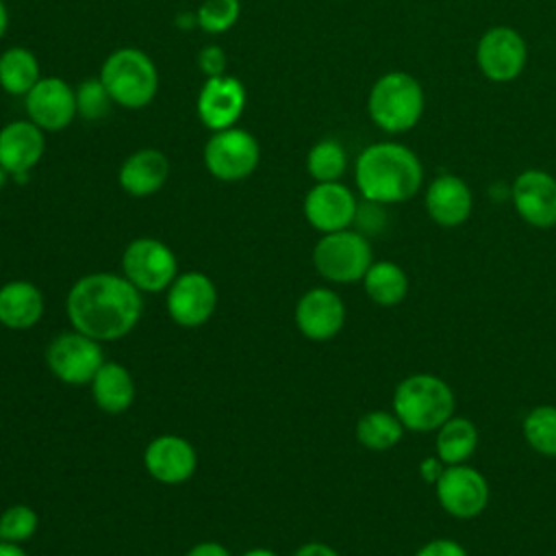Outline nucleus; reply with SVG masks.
Here are the masks:
<instances>
[{"label": "nucleus", "mask_w": 556, "mask_h": 556, "mask_svg": "<svg viewBox=\"0 0 556 556\" xmlns=\"http://www.w3.org/2000/svg\"><path fill=\"white\" fill-rule=\"evenodd\" d=\"M65 311L74 330L96 341H117L141 319L143 300L126 276L96 271L72 285Z\"/></svg>", "instance_id": "1"}, {"label": "nucleus", "mask_w": 556, "mask_h": 556, "mask_svg": "<svg viewBox=\"0 0 556 556\" xmlns=\"http://www.w3.org/2000/svg\"><path fill=\"white\" fill-rule=\"evenodd\" d=\"M354 182L363 200L384 206L400 204L419 191L424 182V165L408 146L378 141L356 156Z\"/></svg>", "instance_id": "2"}, {"label": "nucleus", "mask_w": 556, "mask_h": 556, "mask_svg": "<svg viewBox=\"0 0 556 556\" xmlns=\"http://www.w3.org/2000/svg\"><path fill=\"white\" fill-rule=\"evenodd\" d=\"M426 109L421 83L404 72L391 70L374 80L367 93V115L387 135H402L415 128Z\"/></svg>", "instance_id": "3"}, {"label": "nucleus", "mask_w": 556, "mask_h": 556, "mask_svg": "<svg viewBox=\"0 0 556 556\" xmlns=\"http://www.w3.org/2000/svg\"><path fill=\"white\" fill-rule=\"evenodd\" d=\"M98 78L104 83L113 102L122 109H143L159 91V70L141 48L124 46L113 50L100 67Z\"/></svg>", "instance_id": "4"}, {"label": "nucleus", "mask_w": 556, "mask_h": 556, "mask_svg": "<svg viewBox=\"0 0 556 556\" xmlns=\"http://www.w3.org/2000/svg\"><path fill=\"white\" fill-rule=\"evenodd\" d=\"M393 413L406 430H439L454 413V393L445 380L430 374H415L395 387Z\"/></svg>", "instance_id": "5"}, {"label": "nucleus", "mask_w": 556, "mask_h": 556, "mask_svg": "<svg viewBox=\"0 0 556 556\" xmlns=\"http://www.w3.org/2000/svg\"><path fill=\"white\" fill-rule=\"evenodd\" d=\"M374 263L371 245L358 230L326 232L313 248L317 274L330 282H356Z\"/></svg>", "instance_id": "6"}, {"label": "nucleus", "mask_w": 556, "mask_h": 556, "mask_svg": "<svg viewBox=\"0 0 556 556\" xmlns=\"http://www.w3.org/2000/svg\"><path fill=\"white\" fill-rule=\"evenodd\" d=\"M204 167L222 182H237L254 174L261 161L256 137L239 126L215 130L204 143Z\"/></svg>", "instance_id": "7"}, {"label": "nucleus", "mask_w": 556, "mask_h": 556, "mask_svg": "<svg viewBox=\"0 0 556 556\" xmlns=\"http://www.w3.org/2000/svg\"><path fill=\"white\" fill-rule=\"evenodd\" d=\"M122 276L141 293H161L178 276V261L172 248L161 239L137 237L122 254Z\"/></svg>", "instance_id": "8"}, {"label": "nucleus", "mask_w": 556, "mask_h": 556, "mask_svg": "<svg viewBox=\"0 0 556 556\" xmlns=\"http://www.w3.org/2000/svg\"><path fill=\"white\" fill-rule=\"evenodd\" d=\"M528 61V43L513 26H491L476 43V65L491 83L515 80Z\"/></svg>", "instance_id": "9"}, {"label": "nucleus", "mask_w": 556, "mask_h": 556, "mask_svg": "<svg viewBox=\"0 0 556 556\" xmlns=\"http://www.w3.org/2000/svg\"><path fill=\"white\" fill-rule=\"evenodd\" d=\"M46 363L52 376L65 384H89L102 367L104 356L100 341L78 332L56 334L46 350Z\"/></svg>", "instance_id": "10"}, {"label": "nucleus", "mask_w": 556, "mask_h": 556, "mask_svg": "<svg viewBox=\"0 0 556 556\" xmlns=\"http://www.w3.org/2000/svg\"><path fill=\"white\" fill-rule=\"evenodd\" d=\"M165 308L172 321L182 328L204 326L217 308V287L202 271H182L167 287Z\"/></svg>", "instance_id": "11"}, {"label": "nucleus", "mask_w": 556, "mask_h": 556, "mask_svg": "<svg viewBox=\"0 0 556 556\" xmlns=\"http://www.w3.org/2000/svg\"><path fill=\"white\" fill-rule=\"evenodd\" d=\"M26 115L43 132L67 128L76 119V89L59 76H41L24 96Z\"/></svg>", "instance_id": "12"}, {"label": "nucleus", "mask_w": 556, "mask_h": 556, "mask_svg": "<svg viewBox=\"0 0 556 556\" xmlns=\"http://www.w3.org/2000/svg\"><path fill=\"white\" fill-rule=\"evenodd\" d=\"M358 202L343 182H315L304 195V217L319 232L345 230L354 224Z\"/></svg>", "instance_id": "13"}, {"label": "nucleus", "mask_w": 556, "mask_h": 556, "mask_svg": "<svg viewBox=\"0 0 556 556\" xmlns=\"http://www.w3.org/2000/svg\"><path fill=\"white\" fill-rule=\"evenodd\" d=\"M441 506L460 519L480 515L489 502V484L484 476L467 465H447L434 482Z\"/></svg>", "instance_id": "14"}, {"label": "nucleus", "mask_w": 556, "mask_h": 556, "mask_svg": "<svg viewBox=\"0 0 556 556\" xmlns=\"http://www.w3.org/2000/svg\"><path fill=\"white\" fill-rule=\"evenodd\" d=\"M517 215L534 228L556 226V178L545 169H523L510 185Z\"/></svg>", "instance_id": "15"}, {"label": "nucleus", "mask_w": 556, "mask_h": 556, "mask_svg": "<svg viewBox=\"0 0 556 556\" xmlns=\"http://www.w3.org/2000/svg\"><path fill=\"white\" fill-rule=\"evenodd\" d=\"M245 87L239 78L222 74L215 78H206L198 91L195 111L200 122L208 130H224L237 126L239 117L245 109Z\"/></svg>", "instance_id": "16"}, {"label": "nucleus", "mask_w": 556, "mask_h": 556, "mask_svg": "<svg viewBox=\"0 0 556 556\" xmlns=\"http://www.w3.org/2000/svg\"><path fill=\"white\" fill-rule=\"evenodd\" d=\"M143 465L156 482L182 484L195 473L198 454L185 437L159 434L148 443L143 452Z\"/></svg>", "instance_id": "17"}, {"label": "nucleus", "mask_w": 556, "mask_h": 556, "mask_svg": "<svg viewBox=\"0 0 556 556\" xmlns=\"http://www.w3.org/2000/svg\"><path fill=\"white\" fill-rule=\"evenodd\" d=\"M345 306L339 293L326 287L308 289L295 304V326L311 341H328L343 328Z\"/></svg>", "instance_id": "18"}, {"label": "nucleus", "mask_w": 556, "mask_h": 556, "mask_svg": "<svg viewBox=\"0 0 556 556\" xmlns=\"http://www.w3.org/2000/svg\"><path fill=\"white\" fill-rule=\"evenodd\" d=\"M46 152V132L30 119H13L0 128V165L9 176L28 174Z\"/></svg>", "instance_id": "19"}, {"label": "nucleus", "mask_w": 556, "mask_h": 556, "mask_svg": "<svg viewBox=\"0 0 556 556\" xmlns=\"http://www.w3.org/2000/svg\"><path fill=\"white\" fill-rule=\"evenodd\" d=\"M424 204H426L428 217L434 224L443 228H454L467 222V217L471 215L473 195L469 185L460 176L441 174L428 185Z\"/></svg>", "instance_id": "20"}, {"label": "nucleus", "mask_w": 556, "mask_h": 556, "mask_svg": "<svg viewBox=\"0 0 556 556\" xmlns=\"http://www.w3.org/2000/svg\"><path fill=\"white\" fill-rule=\"evenodd\" d=\"M169 176V161L156 148L135 150L124 159L117 172L119 187L132 198H146L156 193Z\"/></svg>", "instance_id": "21"}, {"label": "nucleus", "mask_w": 556, "mask_h": 556, "mask_svg": "<svg viewBox=\"0 0 556 556\" xmlns=\"http://www.w3.org/2000/svg\"><path fill=\"white\" fill-rule=\"evenodd\" d=\"M43 293L30 280H9L0 287V324L9 330H28L43 317Z\"/></svg>", "instance_id": "22"}, {"label": "nucleus", "mask_w": 556, "mask_h": 556, "mask_svg": "<svg viewBox=\"0 0 556 556\" xmlns=\"http://www.w3.org/2000/svg\"><path fill=\"white\" fill-rule=\"evenodd\" d=\"M91 384L96 406L109 415L126 413L135 402V380L122 363H102Z\"/></svg>", "instance_id": "23"}, {"label": "nucleus", "mask_w": 556, "mask_h": 556, "mask_svg": "<svg viewBox=\"0 0 556 556\" xmlns=\"http://www.w3.org/2000/svg\"><path fill=\"white\" fill-rule=\"evenodd\" d=\"M41 78L39 59L24 46H11L0 54V87L11 96H26Z\"/></svg>", "instance_id": "24"}, {"label": "nucleus", "mask_w": 556, "mask_h": 556, "mask_svg": "<svg viewBox=\"0 0 556 556\" xmlns=\"http://www.w3.org/2000/svg\"><path fill=\"white\" fill-rule=\"evenodd\" d=\"M365 293L380 306H395L406 298L408 278L404 269L391 261L371 263L363 276Z\"/></svg>", "instance_id": "25"}, {"label": "nucleus", "mask_w": 556, "mask_h": 556, "mask_svg": "<svg viewBox=\"0 0 556 556\" xmlns=\"http://www.w3.org/2000/svg\"><path fill=\"white\" fill-rule=\"evenodd\" d=\"M478 445V430L465 417H450L437 432V456L443 465H460Z\"/></svg>", "instance_id": "26"}, {"label": "nucleus", "mask_w": 556, "mask_h": 556, "mask_svg": "<svg viewBox=\"0 0 556 556\" xmlns=\"http://www.w3.org/2000/svg\"><path fill=\"white\" fill-rule=\"evenodd\" d=\"M348 169V152L341 141L324 137L315 141L306 154V172L315 182H334Z\"/></svg>", "instance_id": "27"}, {"label": "nucleus", "mask_w": 556, "mask_h": 556, "mask_svg": "<svg viewBox=\"0 0 556 556\" xmlns=\"http://www.w3.org/2000/svg\"><path fill=\"white\" fill-rule=\"evenodd\" d=\"M404 434L402 421L395 417V413L387 410H371L365 413L356 424V439L367 450H389L393 447Z\"/></svg>", "instance_id": "28"}, {"label": "nucleus", "mask_w": 556, "mask_h": 556, "mask_svg": "<svg viewBox=\"0 0 556 556\" xmlns=\"http://www.w3.org/2000/svg\"><path fill=\"white\" fill-rule=\"evenodd\" d=\"M523 437L532 450L556 456V406H536L523 419Z\"/></svg>", "instance_id": "29"}, {"label": "nucleus", "mask_w": 556, "mask_h": 556, "mask_svg": "<svg viewBox=\"0 0 556 556\" xmlns=\"http://www.w3.org/2000/svg\"><path fill=\"white\" fill-rule=\"evenodd\" d=\"M241 15L239 0H202L195 9L198 28L208 35H222L230 30Z\"/></svg>", "instance_id": "30"}, {"label": "nucleus", "mask_w": 556, "mask_h": 556, "mask_svg": "<svg viewBox=\"0 0 556 556\" xmlns=\"http://www.w3.org/2000/svg\"><path fill=\"white\" fill-rule=\"evenodd\" d=\"M76 89V113L85 122H100L109 115L113 98L100 78H85Z\"/></svg>", "instance_id": "31"}, {"label": "nucleus", "mask_w": 556, "mask_h": 556, "mask_svg": "<svg viewBox=\"0 0 556 556\" xmlns=\"http://www.w3.org/2000/svg\"><path fill=\"white\" fill-rule=\"evenodd\" d=\"M39 526V517L35 508L26 504H13L0 515V541L24 543L28 541Z\"/></svg>", "instance_id": "32"}, {"label": "nucleus", "mask_w": 556, "mask_h": 556, "mask_svg": "<svg viewBox=\"0 0 556 556\" xmlns=\"http://www.w3.org/2000/svg\"><path fill=\"white\" fill-rule=\"evenodd\" d=\"M226 65H228L226 52H224V48L217 46V43H208V46H204V48L198 52V67H200V72H202L206 78H215V76L226 74Z\"/></svg>", "instance_id": "33"}, {"label": "nucleus", "mask_w": 556, "mask_h": 556, "mask_svg": "<svg viewBox=\"0 0 556 556\" xmlns=\"http://www.w3.org/2000/svg\"><path fill=\"white\" fill-rule=\"evenodd\" d=\"M384 204L378 202H369L365 200L363 204H358L356 208V217L354 224L358 226V232L369 235V232H378L384 226Z\"/></svg>", "instance_id": "34"}, {"label": "nucleus", "mask_w": 556, "mask_h": 556, "mask_svg": "<svg viewBox=\"0 0 556 556\" xmlns=\"http://www.w3.org/2000/svg\"><path fill=\"white\" fill-rule=\"evenodd\" d=\"M415 556H469L465 547H460L456 541L450 539H434L417 549Z\"/></svg>", "instance_id": "35"}, {"label": "nucleus", "mask_w": 556, "mask_h": 556, "mask_svg": "<svg viewBox=\"0 0 556 556\" xmlns=\"http://www.w3.org/2000/svg\"><path fill=\"white\" fill-rule=\"evenodd\" d=\"M185 556H230V552L217 541H202L195 543Z\"/></svg>", "instance_id": "36"}, {"label": "nucleus", "mask_w": 556, "mask_h": 556, "mask_svg": "<svg viewBox=\"0 0 556 556\" xmlns=\"http://www.w3.org/2000/svg\"><path fill=\"white\" fill-rule=\"evenodd\" d=\"M447 467V465H445ZM443 460L437 456V458H424V463L419 465V471H421V476L426 478V482H430V484H434L439 478H441V473H443Z\"/></svg>", "instance_id": "37"}, {"label": "nucleus", "mask_w": 556, "mask_h": 556, "mask_svg": "<svg viewBox=\"0 0 556 556\" xmlns=\"http://www.w3.org/2000/svg\"><path fill=\"white\" fill-rule=\"evenodd\" d=\"M293 556H339L330 545L326 543H319V541H311V543H304L295 549Z\"/></svg>", "instance_id": "38"}, {"label": "nucleus", "mask_w": 556, "mask_h": 556, "mask_svg": "<svg viewBox=\"0 0 556 556\" xmlns=\"http://www.w3.org/2000/svg\"><path fill=\"white\" fill-rule=\"evenodd\" d=\"M174 24H176L178 28H185V30L198 28V17H195V11H193V13H189V11H185V13H178V15H176V20H174Z\"/></svg>", "instance_id": "39"}, {"label": "nucleus", "mask_w": 556, "mask_h": 556, "mask_svg": "<svg viewBox=\"0 0 556 556\" xmlns=\"http://www.w3.org/2000/svg\"><path fill=\"white\" fill-rule=\"evenodd\" d=\"M0 556H28V554L24 552V547H20V543L0 541Z\"/></svg>", "instance_id": "40"}, {"label": "nucleus", "mask_w": 556, "mask_h": 556, "mask_svg": "<svg viewBox=\"0 0 556 556\" xmlns=\"http://www.w3.org/2000/svg\"><path fill=\"white\" fill-rule=\"evenodd\" d=\"M7 28H9V9H7L4 0H0V39L4 37Z\"/></svg>", "instance_id": "41"}, {"label": "nucleus", "mask_w": 556, "mask_h": 556, "mask_svg": "<svg viewBox=\"0 0 556 556\" xmlns=\"http://www.w3.org/2000/svg\"><path fill=\"white\" fill-rule=\"evenodd\" d=\"M241 556H278V554L271 552V549H267V547H252V549L243 552Z\"/></svg>", "instance_id": "42"}, {"label": "nucleus", "mask_w": 556, "mask_h": 556, "mask_svg": "<svg viewBox=\"0 0 556 556\" xmlns=\"http://www.w3.org/2000/svg\"><path fill=\"white\" fill-rule=\"evenodd\" d=\"M9 178H11V176H9V172L0 165V189L7 185V180H9Z\"/></svg>", "instance_id": "43"}]
</instances>
